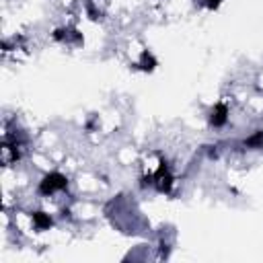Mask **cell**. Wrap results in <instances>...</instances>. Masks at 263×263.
I'll list each match as a JSON object with an SVG mask.
<instances>
[{
    "label": "cell",
    "instance_id": "1",
    "mask_svg": "<svg viewBox=\"0 0 263 263\" xmlns=\"http://www.w3.org/2000/svg\"><path fill=\"white\" fill-rule=\"evenodd\" d=\"M68 189V177L60 171H51V173H45L37 185V193L39 195H53L58 191H64Z\"/></svg>",
    "mask_w": 263,
    "mask_h": 263
},
{
    "label": "cell",
    "instance_id": "2",
    "mask_svg": "<svg viewBox=\"0 0 263 263\" xmlns=\"http://www.w3.org/2000/svg\"><path fill=\"white\" fill-rule=\"evenodd\" d=\"M173 183H175V177L168 168V162L166 160H160L158 168L152 173V185L156 187V191L160 193H171L173 189Z\"/></svg>",
    "mask_w": 263,
    "mask_h": 263
},
{
    "label": "cell",
    "instance_id": "3",
    "mask_svg": "<svg viewBox=\"0 0 263 263\" xmlns=\"http://www.w3.org/2000/svg\"><path fill=\"white\" fill-rule=\"evenodd\" d=\"M228 105L226 103H216L214 107H212V111H210V125L212 127H224L226 123H228Z\"/></svg>",
    "mask_w": 263,
    "mask_h": 263
},
{
    "label": "cell",
    "instance_id": "4",
    "mask_svg": "<svg viewBox=\"0 0 263 263\" xmlns=\"http://www.w3.org/2000/svg\"><path fill=\"white\" fill-rule=\"evenodd\" d=\"M53 39L55 41H62V43H74V45H80L82 43V35L76 31V29H55L53 31Z\"/></svg>",
    "mask_w": 263,
    "mask_h": 263
},
{
    "label": "cell",
    "instance_id": "5",
    "mask_svg": "<svg viewBox=\"0 0 263 263\" xmlns=\"http://www.w3.org/2000/svg\"><path fill=\"white\" fill-rule=\"evenodd\" d=\"M31 222H33L35 230H39V232L49 230V228L53 226V218H51L49 214L41 212V210H37V212H33V214H31Z\"/></svg>",
    "mask_w": 263,
    "mask_h": 263
},
{
    "label": "cell",
    "instance_id": "6",
    "mask_svg": "<svg viewBox=\"0 0 263 263\" xmlns=\"http://www.w3.org/2000/svg\"><path fill=\"white\" fill-rule=\"evenodd\" d=\"M156 64H158V62H156V58H154L148 49H144V51L140 53V60H138V64H136V66H138L140 70H144V72H152V70L156 68Z\"/></svg>",
    "mask_w": 263,
    "mask_h": 263
},
{
    "label": "cell",
    "instance_id": "7",
    "mask_svg": "<svg viewBox=\"0 0 263 263\" xmlns=\"http://www.w3.org/2000/svg\"><path fill=\"white\" fill-rule=\"evenodd\" d=\"M245 148L249 150H257V148H263V129H257L255 134H251L245 142H242Z\"/></svg>",
    "mask_w": 263,
    "mask_h": 263
},
{
    "label": "cell",
    "instance_id": "8",
    "mask_svg": "<svg viewBox=\"0 0 263 263\" xmlns=\"http://www.w3.org/2000/svg\"><path fill=\"white\" fill-rule=\"evenodd\" d=\"M201 2H203V4H205L210 10H216V8L220 6V2H222V0H201Z\"/></svg>",
    "mask_w": 263,
    "mask_h": 263
}]
</instances>
